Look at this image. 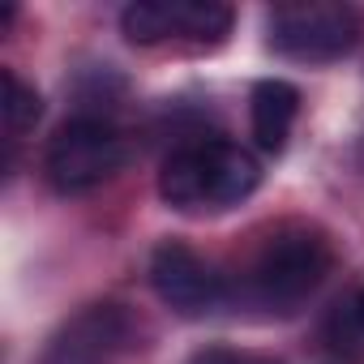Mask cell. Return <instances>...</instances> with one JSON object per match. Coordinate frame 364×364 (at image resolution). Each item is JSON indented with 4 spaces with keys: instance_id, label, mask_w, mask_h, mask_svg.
I'll use <instances>...</instances> for the list:
<instances>
[{
    "instance_id": "obj_1",
    "label": "cell",
    "mask_w": 364,
    "mask_h": 364,
    "mask_svg": "<svg viewBox=\"0 0 364 364\" xmlns=\"http://www.w3.org/2000/svg\"><path fill=\"white\" fill-rule=\"evenodd\" d=\"M257 185L262 163L228 137L180 146L159 171V193L176 210H232Z\"/></svg>"
},
{
    "instance_id": "obj_2",
    "label": "cell",
    "mask_w": 364,
    "mask_h": 364,
    "mask_svg": "<svg viewBox=\"0 0 364 364\" xmlns=\"http://www.w3.org/2000/svg\"><path fill=\"white\" fill-rule=\"evenodd\" d=\"M334 270L330 240L313 228H279L249 266V291L274 313L300 309Z\"/></svg>"
},
{
    "instance_id": "obj_3",
    "label": "cell",
    "mask_w": 364,
    "mask_h": 364,
    "mask_svg": "<svg viewBox=\"0 0 364 364\" xmlns=\"http://www.w3.org/2000/svg\"><path fill=\"white\" fill-rule=\"evenodd\" d=\"M129 163V141L112 120L77 116L56 129L43 154V171L56 193H90Z\"/></svg>"
},
{
    "instance_id": "obj_4",
    "label": "cell",
    "mask_w": 364,
    "mask_h": 364,
    "mask_svg": "<svg viewBox=\"0 0 364 364\" xmlns=\"http://www.w3.org/2000/svg\"><path fill=\"white\" fill-rule=\"evenodd\" d=\"M270 48L300 65H330L347 56L360 39V14L338 0H300L279 5L266 22Z\"/></svg>"
},
{
    "instance_id": "obj_5",
    "label": "cell",
    "mask_w": 364,
    "mask_h": 364,
    "mask_svg": "<svg viewBox=\"0 0 364 364\" xmlns=\"http://www.w3.org/2000/svg\"><path fill=\"white\" fill-rule=\"evenodd\" d=\"M120 31L137 48H219L232 35V9L219 0H137L120 14Z\"/></svg>"
},
{
    "instance_id": "obj_6",
    "label": "cell",
    "mask_w": 364,
    "mask_h": 364,
    "mask_svg": "<svg viewBox=\"0 0 364 364\" xmlns=\"http://www.w3.org/2000/svg\"><path fill=\"white\" fill-rule=\"evenodd\" d=\"M137 343V321L124 304L99 300L77 309L43 343L39 364H120Z\"/></svg>"
},
{
    "instance_id": "obj_7",
    "label": "cell",
    "mask_w": 364,
    "mask_h": 364,
    "mask_svg": "<svg viewBox=\"0 0 364 364\" xmlns=\"http://www.w3.org/2000/svg\"><path fill=\"white\" fill-rule=\"evenodd\" d=\"M150 283H154V296L180 317H202V313H215L223 304L219 270L198 249H189L185 240H163L154 249Z\"/></svg>"
},
{
    "instance_id": "obj_8",
    "label": "cell",
    "mask_w": 364,
    "mask_h": 364,
    "mask_svg": "<svg viewBox=\"0 0 364 364\" xmlns=\"http://www.w3.org/2000/svg\"><path fill=\"white\" fill-rule=\"evenodd\" d=\"M249 112H253V137L266 154H283L287 150V137H291V124L300 116V90L283 77H266L253 86V99H249Z\"/></svg>"
},
{
    "instance_id": "obj_9",
    "label": "cell",
    "mask_w": 364,
    "mask_h": 364,
    "mask_svg": "<svg viewBox=\"0 0 364 364\" xmlns=\"http://www.w3.org/2000/svg\"><path fill=\"white\" fill-rule=\"evenodd\" d=\"M0 82H5V133H9V141H18L22 133L35 129V120L43 116V103H39V90L26 86L14 69L0 73Z\"/></svg>"
},
{
    "instance_id": "obj_10",
    "label": "cell",
    "mask_w": 364,
    "mask_h": 364,
    "mask_svg": "<svg viewBox=\"0 0 364 364\" xmlns=\"http://www.w3.org/2000/svg\"><path fill=\"white\" fill-rule=\"evenodd\" d=\"M326 338H330V347L343 351V355H364V287H360L347 304H338V309L330 313Z\"/></svg>"
},
{
    "instance_id": "obj_11",
    "label": "cell",
    "mask_w": 364,
    "mask_h": 364,
    "mask_svg": "<svg viewBox=\"0 0 364 364\" xmlns=\"http://www.w3.org/2000/svg\"><path fill=\"white\" fill-rule=\"evenodd\" d=\"M185 364H270V360H257V355L236 351V347H202V351H193Z\"/></svg>"
},
{
    "instance_id": "obj_12",
    "label": "cell",
    "mask_w": 364,
    "mask_h": 364,
    "mask_svg": "<svg viewBox=\"0 0 364 364\" xmlns=\"http://www.w3.org/2000/svg\"><path fill=\"white\" fill-rule=\"evenodd\" d=\"M355 167H360V171H364V137H360V141H355Z\"/></svg>"
}]
</instances>
